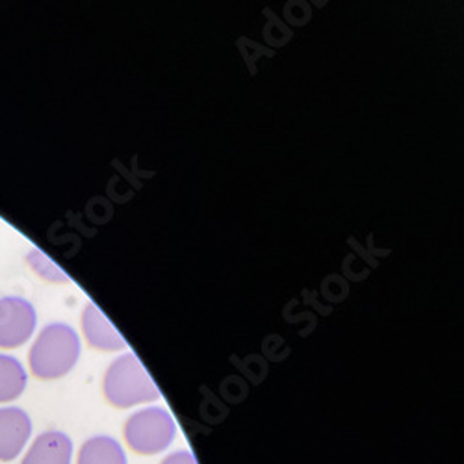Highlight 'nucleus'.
<instances>
[{
	"label": "nucleus",
	"mask_w": 464,
	"mask_h": 464,
	"mask_svg": "<svg viewBox=\"0 0 464 464\" xmlns=\"http://www.w3.org/2000/svg\"><path fill=\"white\" fill-rule=\"evenodd\" d=\"M81 350V338L72 327L51 324L32 345L30 370L40 379H60L79 362Z\"/></svg>",
	"instance_id": "f257e3e1"
},
{
	"label": "nucleus",
	"mask_w": 464,
	"mask_h": 464,
	"mask_svg": "<svg viewBox=\"0 0 464 464\" xmlns=\"http://www.w3.org/2000/svg\"><path fill=\"white\" fill-rule=\"evenodd\" d=\"M102 389L108 403L118 409L160 400V391L134 353H125L108 366Z\"/></svg>",
	"instance_id": "f03ea898"
},
{
	"label": "nucleus",
	"mask_w": 464,
	"mask_h": 464,
	"mask_svg": "<svg viewBox=\"0 0 464 464\" xmlns=\"http://www.w3.org/2000/svg\"><path fill=\"white\" fill-rule=\"evenodd\" d=\"M177 439V423L162 407L134 412L125 423V440L140 455H159Z\"/></svg>",
	"instance_id": "7ed1b4c3"
},
{
	"label": "nucleus",
	"mask_w": 464,
	"mask_h": 464,
	"mask_svg": "<svg viewBox=\"0 0 464 464\" xmlns=\"http://www.w3.org/2000/svg\"><path fill=\"white\" fill-rule=\"evenodd\" d=\"M37 324L35 308L23 297L0 299V347L14 350L23 345Z\"/></svg>",
	"instance_id": "20e7f679"
},
{
	"label": "nucleus",
	"mask_w": 464,
	"mask_h": 464,
	"mask_svg": "<svg viewBox=\"0 0 464 464\" xmlns=\"http://www.w3.org/2000/svg\"><path fill=\"white\" fill-rule=\"evenodd\" d=\"M32 433L28 414L17 407L0 409V460H14Z\"/></svg>",
	"instance_id": "39448f33"
},
{
	"label": "nucleus",
	"mask_w": 464,
	"mask_h": 464,
	"mask_svg": "<svg viewBox=\"0 0 464 464\" xmlns=\"http://www.w3.org/2000/svg\"><path fill=\"white\" fill-rule=\"evenodd\" d=\"M82 331L92 347L101 352H121L127 347L121 333L111 325L95 303H88L82 313Z\"/></svg>",
	"instance_id": "423d86ee"
},
{
	"label": "nucleus",
	"mask_w": 464,
	"mask_h": 464,
	"mask_svg": "<svg viewBox=\"0 0 464 464\" xmlns=\"http://www.w3.org/2000/svg\"><path fill=\"white\" fill-rule=\"evenodd\" d=\"M71 439L60 431H47L34 440L21 464H71Z\"/></svg>",
	"instance_id": "0eeeda50"
},
{
	"label": "nucleus",
	"mask_w": 464,
	"mask_h": 464,
	"mask_svg": "<svg viewBox=\"0 0 464 464\" xmlns=\"http://www.w3.org/2000/svg\"><path fill=\"white\" fill-rule=\"evenodd\" d=\"M76 464H129V459L118 440L101 435L84 442Z\"/></svg>",
	"instance_id": "6e6552de"
},
{
	"label": "nucleus",
	"mask_w": 464,
	"mask_h": 464,
	"mask_svg": "<svg viewBox=\"0 0 464 464\" xmlns=\"http://www.w3.org/2000/svg\"><path fill=\"white\" fill-rule=\"evenodd\" d=\"M26 389L23 364L8 355H0V403L17 400Z\"/></svg>",
	"instance_id": "1a4fd4ad"
},
{
	"label": "nucleus",
	"mask_w": 464,
	"mask_h": 464,
	"mask_svg": "<svg viewBox=\"0 0 464 464\" xmlns=\"http://www.w3.org/2000/svg\"><path fill=\"white\" fill-rule=\"evenodd\" d=\"M34 256L37 258V264H35L37 272H40L44 277H47L53 283H67V276L54 262H51L47 256H44L40 253H34Z\"/></svg>",
	"instance_id": "9d476101"
},
{
	"label": "nucleus",
	"mask_w": 464,
	"mask_h": 464,
	"mask_svg": "<svg viewBox=\"0 0 464 464\" xmlns=\"http://www.w3.org/2000/svg\"><path fill=\"white\" fill-rule=\"evenodd\" d=\"M160 464H199L196 455H193L191 451L188 450H179L171 455H168Z\"/></svg>",
	"instance_id": "9b49d317"
}]
</instances>
